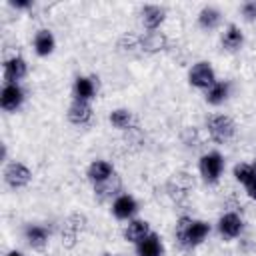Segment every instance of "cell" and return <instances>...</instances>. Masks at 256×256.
<instances>
[{
	"label": "cell",
	"instance_id": "16",
	"mask_svg": "<svg viewBox=\"0 0 256 256\" xmlns=\"http://www.w3.org/2000/svg\"><path fill=\"white\" fill-rule=\"evenodd\" d=\"M120 190H122V180L118 174H112L108 180H104L100 184H94V194L98 200H108V198L116 196Z\"/></svg>",
	"mask_w": 256,
	"mask_h": 256
},
{
	"label": "cell",
	"instance_id": "21",
	"mask_svg": "<svg viewBox=\"0 0 256 256\" xmlns=\"http://www.w3.org/2000/svg\"><path fill=\"white\" fill-rule=\"evenodd\" d=\"M24 238H26V242L32 246V248H36V250H40V248H44L46 246V242H48V230L44 228V226H26V230H24Z\"/></svg>",
	"mask_w": 256,
	"mask_h": 256
},
{
	"label": "cell",
	"instance_id": "12",
	"mask_svg": "<svg viewBox=\"0 0 256 256\" xmlns=\"http://www.w3.org/2000/svg\"><path fill=\"white\" fill-rule=\"evenodd\" d=\"M136 210H138V204L130 194H120L112 204V212L118 220H130L136 214Z\"/></svg>",
	"mask_w": 256,
	"mask_h": 256
},
{
	"label": "cell",
	"instance_id": "29",
	"mask_svg": "<svg viewBox=\"0 0 256 256\" xmlns=\"http://www.w3.org/2000/svg\"><path fill=\"white\" fill-rule=\"evenodd\" d=\"M244 188H246V194H248L250 198H254V200H256V176H254V178H252Z\"/></svg>",
	"mask_w": 256,
	"mask_h": 256
},
{
	"label": "cell",
	"instance_id": "17",
	"mask_svg": "<svg viewBox=\"0 0 256 256\" xmlns=\"http://www.w3.org/2000/svg\"><path fill=\"white\" fill-rule=\"evenodd\" d=\"M112 174H114V168H112V164L106 162V160H94V162L88 166V172H86L88 180L94 182V184H100V182L108 180Z\"/></svg>",
	"mask_w": 256,
	"mask_h": 256
},
{
	"label": "cell",
	"instance_id": "22",
	"mask_svg": "<svg viewBox=\"0 0 256 256\" xmlns=\"http://www.w3.org/2000/svg\"><path fill=\"white\" fill-rule=\"evenodd\" d=\"M34 50L38 56H48L54 50V36L50 30H38L34 36Z\"/></svg>",
	"mask_w": 256,
	"mask_h": 256
},
{
	"label": "cell",
	"instance_id": "10",
	"mask_svg": "<svg viewBox=\"0 0 256 256\" xmlns=\"http://www.w3.org/2000/svg\"><path fill=\"white\" fill-rule=\"evenodd\" d=\"M242 218L236 214V212H226L220 220H218V232L222 238L230 240V238H236L240 232H242Z\"/></svg>",
	"mask_w": 256,
	"mask_h": 256
},
{
	"label": "cell",
	"instance_id": "4",
	"mask_svg": "<svg viewBox=\"0 0 256 256\" xmlns=\"http://www.w3.org/2000/svg\"><path fill=\"white\" fill-rule=\"evenodd\" d=\"M188 80L192 86L196 88H202V90H208L214 82H216V76H214V70L208 62H196L192 68H190V74H188Z\"/></svg>",
	"mask_w": 256,
	"mask_h": 256
},
{
	"label": "cell",
	"instance_id": "26",
	"mask_svg": "<svg viewBox=\"0 0 256 256\" xmlns=\"http://www.w3.org/2000/svg\"><path fill=\"white\" fill-rule=\"evenodd\" d=\"M254 176H256V170H254V166H252V164L242 162V164H236V166H234V178H236L240 184H244V186H246Z\"/></svg>",
	"mask_w": 256,
	"mask_h": 256
},
{
	"label": "cell",
	"instance_id": "1",
	"mask_svg": "<svg viewBox=\"0 0 256 256\" xmlns=\"http://www.w3.org/2000/svg\"><path fill=\"white\" fill-rule=\"evenodd\" d=\"M174 234L182 248H194L210 234V226L202 220H194L190 216H180L176 222Z\"/></svg>",
	"mask_w": 256,
	"mask_h": 256
},
{
	"label": "cell",
	"instance_id": "28",
	"mask_svg": "<svg viewBox=\"0 0 256 256\" xmlns=\"http://www.w3.org/2000/svg\"><path fill=\"white\" fill-rule=\"evenodd\" d=\"M242 14L246 20H254L256 18V2H246L242 6Z\"/></svg>",
	"mask_w": 256,
	"mask_h": 256
},
{
	"label": "cell",
	"instance_id": "20",
	"mask_svg": "<svg viewBox=\"0 0 256 256\" xmlns=\"http://www.w3.org/2000/svg\"><path fill=\"white\" fill-rule=\"evenodd\" d=\"M242 42H244L242 30H240L236 24H228L226 30L222 32V46H224L226 50L234 52V50H238V48L242 46Z\"/></svg>",
	"mask_w": 256,
	"mask_h": 256
},
{
	"label": "cell",
	"instance_id": "11",
	"mask_svg": "<svg viewBox=\"0 0 256 256\" xmlns=\"http://www.w3.org/2000/svg\"><path fill=\"white\" fill-rule=\"evenodd\" d=\"M66 116H68V120H70L72 124L84 126V124H88L90 118H92V106H90V102H86V100H76V98H74V102L70 104Z\"/></svg>",
	"mask_w": 256,
	"mask_h": 256
},
{
	"label": "cell",
	"instance_id": "18",
	"mask_svg": "<svg viewBox=\"0 0 256 256\" xmlns=\"http://www.w3.org/2000/svg\"><path fill=\"white\" fill-rule=\"evenodd\" d=\"M148 234H150V226H148L146 220H130L128 226L124 228V238H126L128 242H136V244H138V242L144 240Z\"/></svg>",
	"mask_w": 256,
	"mask_h": 256
},
{
	"label": "cell",
	"instance_id": "8",
	"mask_svg": "<svg viewBox=\"0 0 256 256\" xmlns=\"http://www.w3.org/2000/svg\"><path fill=\"white\" fill-rule=\"evenodd\" d=\"M166 44H168V38L160 30H148L146 34L140 36V50L146 54H156V52L164 50Z\"/></svg>",
	"mask_w": 256,
	"mask_h": 256
},
{
	"label": "cell",
	"instance_id": "27",
	"mask_svg": "<svg viewBox=\"0 0 256 256\" xmlns=\"http://www.w3.org/2000/svg\"><path fill=\"white\" fill-rule=\"evenodd\" d=\"M118 48L122 52H134L136 48H140V36L136 34H124L118 42Z\"/></svg>",
	"mask_w": 256,
	"mask_h": 256
},
{
	"label": "cell",
	"instance_id": "24",
	"mask_svg": "<svg viewBox=\"0 0 256 256\" xmlns=\"http://www.w3.org/2000/svg\"><path fill=\"white\" fill-rule=\"evenodd\" d=\"M198 22H200L202 28L212 30V28H216L218 22H220V12H218L216 8H212V6H206V8L200 10V14H198Z\"/></svg>",
	"mask_w": 256,
	"mask_h": 256
},
{
	"label": "cell",
	"instance_id": "13",
	"mask_svg": "<svg viewBox=\"0 0 256 256\" xmlns=\"http://www.w3.org/2000/svg\"><path fill=\"white\" fill-rule=\"evenodd\" d=\"M140 18H142V24L148 28V30H158V26L164 22L166 18V10L162 6H154V4H148L140 10Z\"/></svg>",
	"mask_w": 256,
	"mask_h": 256
},
{
	"label": "cell",
	"instance_id": "3",
	"mask_svg": "<svg viewBox=\"0 0 256 256\" xmlns=\"http://www.w3.org/2000/svg\"><path fill=\"white\" fill-rule=\"evenodd\" d=\"M224 170V160L218 152H208L200 158V174L208 184H216L222 176Z\"/></svg>",
	"mask_w": 256,
	"mask_h": 256
},
{
	"label": "cell",
	"instance_id": "31",
	"mask_svg": "<svg viewBox=\"0 0 256 256\" xmlns=\"http://www.w3.org/2000/svg\"><path fill=\"white\" fill-rule=\"evenodd\" d=\"M6 256H24V254H22V252H18V250H12V252H8Z\"/></svg>",
	"mask_w": 256,
	"mask_h": 256
},
{
	"label": "cell",
	"instance_id": "6",
	"mask_svg": "<svg viewBox=\"0 0 256 256\" xmlns=\"http://www.w3.org/2000/svg\"><path fill=\"white\" fill-rule=\"evenodd\" d=\"M30 178H32V174L22 162H10L4 168V180L12 188H24L30 182Z\"/></svg>",
	"mask_w": 256,
	"mask_h": 256
},
{
	"label": "cell",
	"instance_id": "14",
	"mask_svg": "<svg viewBox=\"0 0 256 256\" xmlns=\"http://www.w3.org/2000/svg\"><path fill=\"white\" fill-rule=\"evenodd\" d=\"M136 254L138 256H162L164 254V246L158 234L150 232L144 240H140L136 244Z\"/></svg>",
	"mask_w": 256,
	"mask_h": 256
},
{
	"label": "cell",
	"instance_id": "25",
	"mask_svg": "<svg viewBox=\"0 0 256 256\" xmlns=\"http://www.w3.org/2000/svg\"><path fill=\"white\" fill-rule=\"evenodd\" d=\"M110 122H112L116 128H120V130H130L134 118H132V112H130V110L118 108V110H114V112L110 114Z\"/></svg>",
	"mask_w": 256,
	"mask_h": 256
},
{
	"label": "cell",
	"instance_id": "9",
	"mask_svg": "<svg viewBox=\"0 0 256 256\" xmlns=\"http://www.w3.org/2000/svg\"><path fill=\"white\" fill-rule=\"evenodd\" d=\"M28 72V64L22 56H12L4 62V80L6 84H16Z\"/></svg>",
	"mask_w": 256,
	"mask_h": 256
},
{
	"label": "cell",
	"instance_id": "30",
	"mask_svg": "<svg viewBox=\"0 0 256 256\" xmlns=\"http://www.w3.org/2000/svg\"><path fill=\"white\" fill-rule=\"evenodd\" d=\"M14 8H30L32 6V2H28V0H12L10 2Z\"/></svg>",
	"mask_w": 256,
	"mask_h": 256
},
{
	"label": "cell",
	"instance_id": "7",
	"mask_svg": "<svg viewBox=\"0 0 256 256\" xmlns=\"http://www.w3.org/2000/svg\"><path fill=\"white\" fill-rule=\"evenodd\" d=\"M24 102V90L18 86V84H6L2 88V94H0V106L6 110V112H14L20 108V104Z\"/></svg>",
	"mask_w": 256,
	"mask_h": 256
},
{
	"label": "cell",
	"instance_id": "32",
	"mask_svg": "<svg viewBox=\"0 0 256 256\" xmlns=\"http://www.w3.org/2000/svg\"><path fill=\"white\" fill-rule=\"evenodd\" d=\"M254 170H256V164H254Z\"/></svg>",
	"mask_w": 256,
	"mask_h": 256
},
{
	"label": "cell",
	"instance_id": "19",
	"mask_svg": "<svg viewBox=\"0 0 256 256\" xmlns=\"http://www.w3.org/2000/svg\"><path fill=\"white\" fill-rule=\"evenodd\" d=\"M194 186V180L186 174V172H178L170 182H168V190H170V194H174V190H178L176 192V200H180V198H184L188 192H190V188Z\"/></svg>",
	"mask_w": 256,
	"mask_h": 256
},
{
	"label": "cell",
	"instance_id": "5",
	"mask_svg": "<svg viewBox=\"0 0 256 256\" xmlns=\"http://www.w3.org/2000/svg\"><path fill=\"white\" fill-rule=\"evenodd\" d=\"M86 228V216L84 214H70L62 228V244L66 248H72L76 244L78 234Z\"/></svg>",
	"mask_w": 256,
	"mask_h": 256
},
{
	"label": "cell",
	"instance_id": "15",
	"mask_svg": "<svg viewBox=\"0 0 256 256\" xmlns=\"http://www.w3.org/2000/svg\"><path fill=\"white\" fill-rule=\"evenodd\" d=\"M96 88L98 86H96L94 76H78L74 82V98L90 102V98H94V94H96Z\"/></svg>",
	"mask_w": 256,
	"mask_h": 256
},
{
	"label": "cell",
	"instance_id": "2",
	"mask_svg": "<svg viewBox=\"0 0 256 256\" xmlns=\"http://www.w3.org/2000/svg\"><path fill=\"white\" fill-rule=\"evenodd\" d=\"M236 132V126L232 122V118L224 116V114H214L208 118V134L214 142H228Z\"/></svg>",
	"mask_w": 256,
	"mask_h": 256
},
{
	"label": "cell",
	"instance_id": "23",
	"mask_svg": "<svg viewBox=\"0 0 256 256\" xmlns=\"http://www.w3.org/2000/svg\"><path fill=\"white\" fill-rule=\"evenodd\" d=\"M228 90H230V84L228 82H214L208 90H206V102L208 104H222L226 98H228Z\"/></svg>",
	"mask_w": 256,
	"mask_h": 256
}]
</instances>
